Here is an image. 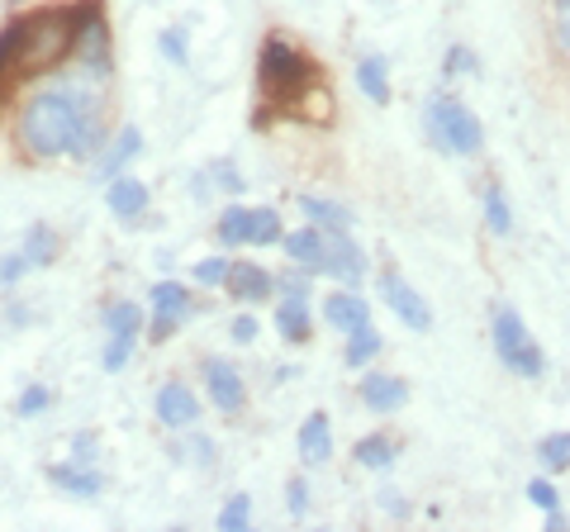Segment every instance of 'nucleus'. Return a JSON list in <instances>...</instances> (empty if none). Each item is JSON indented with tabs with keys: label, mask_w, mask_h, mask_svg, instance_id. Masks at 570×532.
I'll list each match as a JSON object with an SVG mask.
<instances>
[{
	"label": "nucleus",
	"mask_w": 570,
	"mask_h": 532,
	"mask_svg": "<svg viewBox=\"0 0 570 532\" xmlns=\"http://www.w3.org/2000/svg\"><path fill=\"white\" fill-rule=\"evenodd\" d=\"M96 105L86 100L81 91L71 86H52V91H39L24 105V119H20V138L33 157H62L77 148V138L86 129Z\"/></svg>",
	"instance_id": "1"
},
{
	"label": "nucleus",
	"mask_w": 570,
	"mask_h": 532,
	"mask_svg": "<svg viewBox=\"0 0 570 532\" xmlns=\"http://www.w3.org/2000/svg\"><path fill=\"white\" fill-rule=\"evenodd\" d=\"M91 6L81 10H43L20 20V58H14V72L20 77H39L52 62H62L81 39V24L91 20Z\"/></svg>",
	"instance_id": "2"
},
{
	"label": "nucleus",
	"mask_w": 570,
	"mask_h": 532,
	"mask_svg": "<svg viewBox=\"0 0 570 532\" xmlns=\"http://www.w3.org/2000/svg\"><path fill=\"white\" fill-rule=\"evenodd\" d=\"M262 86H266V96H276V100H299L314 86V67H309V58H299V52L291 48V43H281V39H272L262 48Z\"/></svg>",
	"instance_id": "3"
},
{
	"label": "nucleus",
	"mask_w": 570,
	"mask_h": 532,
	"mask_svg": "<svg viewBox=\"0 0 570 532\" xmlns=\"http://www.w3.org/2000/svg\"><path fill=\"white\" fill-rule=\"evenodd\" d=\"M428 134H433V144L442 152H456V157H471V152H480V144H485L480 119L466 110V105H456L448 96H438L428 105Z\"/></svg>",
	"instance_id": "4"
},
{
	"label": "nucleus",
	"mask_w": 570,
	"mask_h": 532,
	"mask_svg": "<svg viewBox=\"0 0 570 532\" xmlns=\"http://www.w3.org/2000/svg\"><path fill=\"white\" fill-rule=\"evenodd\" d=\"M494 352H499V362H504L513 376H523V381H538L547 371L542 347L532 343L528 324L513 309H494Z\"/></svg>",
	"instance_id": "5"
},
{
	"label": "nucleus",
	"mask_w": 570,
	"mask_h": 532,
	"mask_svg": "<svg viewBox=\"0 0 570 532\" xmlns=\"http://www.w3.org/2000/svg\"><path fill=\"white\" fill-rule=\"evenodd\" d=\"M281 290H285L281 309H276V328H281V338H291V343H309L314 324H309V295H305V280H299V276L285 280V276H281Z\"/></svg>",
	"instance_id": "6"
},
{
	"label": "nucleus",
	"mask_w": 570,
	"mask_h": 532,
	"mask_svg": "<svg viewBox=\"0 0 570 532\" xmlns=\"http://www.w3.org/2000/svg\"><path fill=\"white\" fill-rule=\"evenodd\" d=\"M318 272L337 276V280H362L366 257H362V247L347 238V228H324V262H318Z\"/></svg>",
	"instance_id": "7"
},
{
	"label": "nucleus",
	"mask_w": 570,
	"mask_h": 532,
	"mask_svg": "<svg viewBox=\"0 0 570 532\" xmlns=\"http://www.w3.org/2000/svg\"><path fill=\"white\" fill-rule=\"evenodd\" d=\"M205 385H209V400H214V410H219V414H238V410H243L247 385H243V376H238L234 362L209 357V362H205Z\"/></svg>",
	"instance_id": "8"
},
{
	"label": "nucleus",
	"mask_w": 570,
	"mask_h": 532,
	"mask_svg": "<svg viewBox=\"0 0 570 532\" xmlns=\"http://www.w3.org/2000/svg\"><path fill=\"white\" fill-rule=\"evenodd\" d=\"M381 290H385V299H390V309L400 314V324H404V328H414V333L433 328V309L423 305V295L409 286V280H400L395 272H390V276H381Z\"/></svg>",
	"instance_id": "9"
},
{
	"label": "nucleus",
	"mask_w": 570,
	"mask_h": 532,
	"mask_svg": "<svg viewBox=\"0 0 570 532\" xmlns=\"http://www.w3.org/2000/svg\"><path fill=\"white\" fill-rule=\"evenodd\" d=\"M186 314H190L186 286H176V280H163V286H153V343H167L171 328L181 324Z\"/></svg>",
	"instance_id": "10"
},
{
	"label": "nucleus",
	"mask_w": 570,
	"mask_h": 532,
	"mask_svg": "<svg viewBox=\"0 0 570 532\" xmlns=\"http://www.w3.org/2000/svg\"><path fill=\"white\" fill-rule=\"evenodd\" d=\"M195 418H200V400L190 395V385L167 381L157 390V423H167V428H190Z\"/></svg>",
	"instance_id": "11"
},
{
	"label": "nucleus",
	"mask_w": 570,
	"mask_h": 532,
	"mask_svg": "<svg viewBox=\"0 0 570 532\" xmlns=\"http://www.w3.org/2000/svg\"><path fill=\"white\" fill-rule=\"evenodd\" d=\"M324 324H333V328L352 333V328L371 324V309H366V299H362V295L337 290V295H328V299H324Z\"/></svg>",
	"instance_id": "12"
},
{
	"label": "nucleus",
	"mask_w": 570,
	"mask_h": 532,
	"mask_svg": "<svg viewBox=\"0 0 570 532\" xmlns=\"http://www.w3.org/2000/svg\"><path fill=\"white\" fill-rule=\"evenodd\" d=\"M333 456V428L324 414H309L305 428H299V461L305 466H324V461Z\"/></svg>",
	"instance_id": "13"
},
{
	"label": "nucleus",
	"mask_w": 570,
	"mask_h": 532,
	"mask_svg": "<svg viewBox=\"0 0 570 532\" xmlns=\"http://www.w3.org/2000/svg\"><path fill=\"white\" fill-rule=\"evenodd\" d=\"M224 286L234 290L238 299H247V305H253V299H266V295H272L276 280L266 276L257 262H234V266H228V280H224Z\"/></svg>",
	"instance_id": "14"
},
{
	"label": "nucleus",
	"mask_w": 570,
	"mask_h": 532,
	"mask_svg": "<svg viewBox=\"0 0 570 532\" xmlns=\"http://www.w3.org/2000/svg\"><path fill=\"white\" fill-rule=\"evenodd\" d=\"M362 400H366V410L390 414L409 400V385L400 376H362Z\"/></svg>",
	"instance_id": "15"
},
{
	"label": "nucleus",
	"mask_w": 570,
	"mask_h": 532,
	"mask_svg": "<svg viewBox=\"0 0 570 532\" xmlns=\"http://www.w3.org/2000/svg\"><path fill=\"white\" fill-rule=\"evenodd\" d=\"M105 200H110V209L119 219H138L142 209H148V186L134 181V176H115L110 190H105Z\"/></svg>",
	"instance_id": "16"
},
{
	"label": "nucleus",
	"mask_w": 570,
	"mask_h": 532,
	"mask_svg": "<svg viewBox=\"0 0 570 532\" xmlns=\"http://www.w3.org/2000/svg\"><path fill=\"white\" fill-rule=\"evenodd\" d=\"M48 481L58 485V490H67V494H77V500H96V494H100V475L91 466H77V461H62V466H52Z\"/></svg>",
	"instance_id": "17"
},
{
	"label": "nucleus",
	"mask_w": 570,
	"mask_h": 532,
	"mask_svg": "<svg viewBox=\"0 0 570 532\" xmlns=\"http://www.w3.org/2000/svg\"><path fill=\"white\" fill-rule=\"evenodd\" d=\"M285 257L299 262L305 272H318V262H324V228H299V234L285 238Z\"/></svg>",
	"instance_id": "18"
},
{
	"label": "nucleus",
	"mask_w": 570,
	"mask_h": 532,
	"mask_svg": "<svg viewBox=\"0 0 570 532\" xmlns=\"http://www.w3.org/2000/svg\"><path fill=\"white\" fill-rule=\"evenodd\" d=\"M20 253L29 257V266H52L58 262V234H52L48 224H33L20 243Z\"/></svg>",
	"instance_id": "19"
},
{
	"label": "nucleus",
	"mask_w": 570,
	"mask_h": 532,
	"mask_svg": "<svg viewBox=\"0 0 570 532\" xmlns=\"http://www.w3.org/2000/svg\"><path fill=\"white\" fill-rule=\"evenodd\" d=\"M395 437H385V433H371L356 442V466H371V471H385L390 461H395Z\"/></svg>",
	"instance_id": "20"
},
{
	"label": "nucleus",
	"mask_w": 570,
	"mask_h": 532,
	"mask_svg": "<svg viewBox=\"0 0 570 532\" xmlns=\"http://www.w3.org/2000/svg\"><path fill=\"white\" fill-rule=\"evenodd\" d=\"M356 86H362L366 100L385 105L390 100V81H385V58H362V67H356Z\"/></svg>",
	"instance_id": "21"
},
{
	"label": "nucleus",
	"mask_w": 570,
	"mask_h": 532,
	"mask_svg": "<svg viewBox=\"0 0 570 532\" xmlns=\"http://www.w3.org/2000/svg\"><path fill=\"white\" fill-rule=\"evenodd\" d=\"M247 243L266 247V243H281V215L276 209H247Z\"/></svg>",
	"instance_id": "22"
},
{
	"label": "nucleus",
	"mask_w": 570,
	"mask_h": 532,
	"mask_svg": "<svg viewBox=\"0 0 570 532\" xmlns=\"http://www.w3.org/2000/svg\"><path fill=\"white\" fill-rule=\"evenodd\" d=\"M299 209H305V215H309L318 228H352L347 209L333 205V200H318V195H305V200H299Z\"/></svg>",
	"instance_id": "23"
},
{
	"label": "nucleus",
	"mask_w": 570,
	"mask_h": 532,
	"mask_svg": "<svg viewBox=\"0 0 570 532\" xmlns=\"http://www.w3.org/2000/svg\"><path fill=\"white\" fill-rule=\"evenodd\" d=\"M105 328H110V338H138V328H142L138 305H129V299L110 305V309H105Z\"/></svg>",
	"instance_id": "24"
},
{
	"label": "nucleus",
	"mask_w": 570,
	"mask_h": 532,
	"mask_svg": "<svg viewBox=\"0 0 570 532\" xmlns=\"http://www.w3.org/2000/svg\"><path fill=\"white\" fill-rule=\"evenodd\" d=\"M142 148V134L138 129H124L119 138H115V144H110V152H105L100 157V162H96V171H105V176H115L124 162H129V157Z\"/></svg>",
	"instance_id": "25"
},
{
	"label": "nucleus",
	"mask_w": 570,
	"mask_h": 532,
	"mask_svg": "<svg viewBox=\"0 0 570 532\" xmlns=\"http://www.w3.org/2000/svg\"><path fill=\"white\" fill-rule=\"evenodd\" d=\"M381 352V333L362 324V328H352V338H347V366H366L371 357Z\"/></svg>",
	"instance_id": "26"
},
{
	"label": "nucleus",
	"mask_w": 570,
	"mask_h": 532,
	"mask_svg": "<svg viewBox=\"0 0 570 532\" xmlns=\"http://www.w3.org/2000/svg\"><path fill=\"white\" fill-rule=\"evenodd\" d=\"M538 461L557 475V471H570V433H551L538 442Z\"/></svg>",
	"instance_id": "27"
},
{
	"label": "nucleus",
	"mask_w": 570,
	"mask_h": 532,
	"mask_svg": "<svg viewBox=\"0 0 570 532\" xmlns=\"http://www.w3.org/2000/svg\"><path fill=\"white\" fill-rule=\"evenodd\" d=\"M485 224H490L494 238H509L513 234V215H509V205H504V195H499V186H485Z\"/></svg>",
	"instance_id": "28"
},
{
	"label": "nucleus",
	"mask_w": 570,
	"mask_h": 532,
	"mask_svg": "<svg viewBox=\"0 0 570 532\" xmlns=\"http://www.w3.org/2000/svg\"><path fill=\"white\" fill-rule=\"evenodd\" d=\"M247 523H253V500H247V494H234V500L219 509V528L224 532H243Z\"/></svg>",
	"instance_id": "29"
},
{
	"label": "nucleus",
	"mask_w": 570,
	"mask_h": 532,
	"mask_svg": "<svg viewBox=\"0 0 570 532\" xmlns=\"http://www.w3.org/2000/svg\"><path fill=\"white\" fill-rule=\"evenodd\" d=\"M228 257H205V262H195V280H200V286H224L228 280Z\"/></svg>",
	"instance_id": "30"
},
{
	"label": "nucleus",
	"mask_w": 570,
	"mask_h": 532,
	"mask_svg": "<svg viewBox=\"0 0 570 532\" xmlns=\"http://www.w3.org/2000/svg\"><path fill=\"white\" fill-rule=\"evenodd\" d=\"M219 238H224V243H247V209H224Z\"/></svg>",
	"instance_id": "31"
},
{
	"label": "nucleus",
	"mask_w": 570,
	"mask_h": 532,
	"mask_svg": "<svg viewBox=\"0 0 570 532\" xmlns=\"http://www.w3.org/2000/svg\"><path fill=\"white\" fill-rule=\"evenodd\" d=\"M14 58H20V24H10L0 33V77L14 72Z\"/></svg>",
	"instance_id": "32"
},
{
	"label": "nucleus",
	"mask_w": 570,
	"mask_h": 532,
	"mask_svg": "<svg viewBox=\"0 0 570 532\" xmlns=\"http://www.w3.org/2000/svg\"><path fill=\"white\" fill-rule=\"evenodd\" d=\"M200 181H219V190H243V176H238V167L234 162H214Z\"/></svg>",
	"instance_id": "33"
},
{
	"label": "nucleus",
	"mask_w": 570,
	"mask_h": 532,
	"mask_svg": "<svg viewBox=\"0 0 570 532\" xmlns=\"http://www.w3.org/2000/svg\"><path fill=\"white\" fill-rule=\"evenodd\" d=\"M551 20H557V43L570 58V0H551Z\"/></svg>",
	"instance_id": "34"
},
{
	"label": "nucleus",
	"mask_w": 570,
	"mask_h": 532,
	"mask_svg": "<svg viewBox=\"0 0 570 532\" xmlns=\"http://www.w3.org/2000/svg\"><path fill=\"white\" fill-rule=\"evenodd\" d=\"M163 52H167L171 62H181V67H186V62H190V48H186V29H167V33H163Z\"/></svg>",
	"instance_id": "35"
},
{
	"label": "nucleus",
	"mask_w": 570,
	"mask_h": 532,
	"mask_svg": "<svg viewBox=\"0 0 570 532\" xmlns=\"http://www.w3.org/2000/svg\"><path fill=\"white\" fill-rule=\"evenodd\" d=\"M48 400H52V395H48V390H43V385H29V390H24V395H20V414H24V418H33V414H43V410H48Z\"/></svg>",
	"instance_id": "36"
},
{
	"label": "nucleus",
	"mask_w": 570,
	"mask_h": 532,
	"mask_svg": "<svg viewBox=\"0 0 570 532\" xmlns=\"http://www.w3.org/2000/svg\"><path fill=\"white\" fill-rule=\"evenodd\" d=\"M528 500L538 504V509H561V494L551 490V481H532L528 485Z\"/></svg>",
	"instance_id": "37"
},
{
	"label": "nucleus",
	"mask_w": 570,
	"mask_h": 532,
	"mask_svg": "<svg viewBox=\"0 0 570 532\" xmlns=\"http://www.w3.org/2000/svg\"><path fill=\"white\" fill-rule=\"evenodd\" d=\"M466 72H475V52L471 48H452L448 52V77H466Z\"/></svg>",
	"instance_id": "38"
},
{
	"label": "nucleus",
	"mask_w": 570,
	"mask_h": 532,
	"mask_svg": "<svg viewBox=\"0 0 570 532\" xmlns=\"http://www.w3.org/2000/svg\"><path fill=\"white\" fill-rule=\"evenodd\" d=\"M29 272V257L24 253H10L6 262H0V280H6V286H10V280H20Z\"/></svg>",
	"instance_id": "39"
},
{
	"label": "nucleus",
	"mask_w": 570,
	"mask_h": 532,
	"mask_svg": "<svg viewBox=\"0 0 570 532\" xmlns=\"http://www.w3.org/2000/svg\"><path fill=\"white\" fill-rule=\"evenodd\" d=\"M71 461H77V466H91V456H96V437L91 433H77V442H71Z\"/></svg>",
	"instance_id": "40"
},
{
	"label": "nucleus",
	"mask_w": 570,
	"mask_h": 532,
	"mask_svg": "<svg viewBox=\"0 0 570 532\" xmlns=\"http://www.w3.org/2000/svg\"><path fill=\"white\" fill-rule=\"evenodd\" d=\"M234 343H257V318L253 314H238L234 318Z\"/></svg>",
	"instance_id": "41"
},
{
	"label": "nucleus",
	"mask_w": 570,
	"mask_h": 532,
	"mask_svg": "<svg viewBox=\"0 0 570 532\" xmlns=\"http://www.w3.org/2000/svg\"><path fill=\"white\" fill-rule=\"evenodd\" d=\"M305 490H309L305 481H295V485H291V509H295V513H305V504H309V494H305Z\"/></svg>",
	"instance_id": "42"
},
{
	"label": "nucleus",
	"mask_w": 570,
	"mask_h": 532,
	"mask_svg": "<svg viewBox=\"0 0 570 532\" xmlns=\"http://www.w3.org/2000/svg\"><path fill=\"white\" fill-rule=\"evenodd\" d=\"M190 452H195V461H214V442H209V437H195Z\"/></svg>",
	"instance_id": "43"
}]
</instances>
